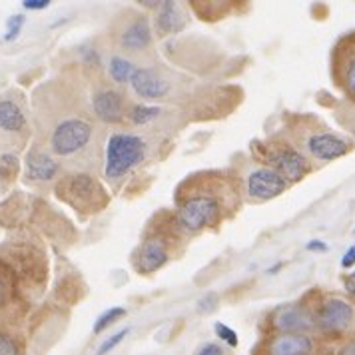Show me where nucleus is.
Segmentation results:
<instances>
[{
  "label": "nucleus",
  "instance_id": "obj_1",
  "mask_svg": "<svg viewBox=\"0 0 355 355\" xmlns=\"http://www.w3.org/2000/svg\"><path fill=\"white\" fill-rule=\"evenodd\" d=\"M148 146L144 138L130 132H116L108 138L106 144V166L104 174L114 182L130 174L136 166H140L146 160Z\"/></svg>",
  "mask_w": 355,
  "mask_h": 355
},
{
  "label": "nucleus",
  "instance_id": "obj_2",
  "mask_svg": "<svg viewBox=\"0 0 355 355\" xmlns=\"http://www.w3.org/2000/svg\"><path fill=\"white\" fill-rule=\"evenodd\" d=\"M224 216L222 198L210 190H198L186 196L178 206V224L190 234L214 227Z\"/></svg>",
  "mask_w": 355,
  "mask_h": 355
},
{
  "label": "nucleus",
  "instance_id": "obj_3",
  "mask_svg": "<svg viewBox=\"0 0 355 355\" xmlns=\"http://www.w3.org/2000/svg\"><path fill=\"white\" fill-rule=\"evenodd\" d=\"M94 136V124L84 116H64L50 130L49 144L54 156L74 158L84 152Z\"/></svg>",
  "mask_w": 355,
  "mask_h": 355
},
{
  "label": "nucleus",
  "instance_id": "obj_4",
  "mask_svg": "<svg viewBox=\"0 0 355 355\" xmlns=\"http://www.w3.org/2000/svg\"><path fill=\"white\" fill-rule=\"evenodd\" d=\"M318 329L329 336H343L355 327V306L339 295H327L313 309Z\"/></svg>",
  "mask_w": 355,
  "mask_h": 355
},
{
  "label": "nucleus",
  "instance_id": "obj_5",
  "mask_svg": "<svg viewBox=\"0 0 355 355\" xmlns=\"http://www.w3.org/2000/svg\"><path fill=\"white\" fill-rule=\"evenodd\" d=\"M302 152H307L309 158L318 162H334L349 154L352 142L336 132H329L325 128H307L300 136Z\"/></svg>",
  "mask_w": 355,
  "mask_h": 355
},
{
  "label": "nucleus",
  "instance_id": "obj_6",
  "mask_svg": "<svg viewBox=\"0 0 355 355\" xmlns=\"http://www.w3.org/2000/svg\"><path fill=\"white\" fill-rule=\"evenodd\" d=\"M266 160L270 164V168H274L275 172L282 174L290 184L304 180L311 170V164L306 154L288 142H274L268 146Z\"/></svg>",
  "mask_w": 355,
  "mask_h": 355
},
{
  "label": "nucleus",
  "instance_id": "obj_7",
  "mask_svg": "<svg viewBox=\"0 0 355 355\" xmlns=\"http://www.w3.org/2000/svg\"><path fill=\"white\" fill-rule=\"evenodd\" d=\"M331 76L339 90L355 104V33L338 40L331 54Z\"/></svg>",
  "mask_w": 355,
  "mask_h": 355
},
{
  "label": "nucleus",
  "instance_id": "obj_8",
  "mask_svg": "<svg viewBox=\"0 0 355 355\" xmlns=\"http://www.w3.org/2000/svg\"><path fill=\"white\" fill-rule=\"evenodd\" d=\"M56 194L64 198V202H70L78 208L86 206H96L98 200H104L102 188L98 182L88 174H74V176L64 178L60 186L56 188Z\"/></svg>",
  "mask_w": 355,
  "mask_h": 355
},
{
  "label": "nucleus",
  "instance_id": "obj_9",
  "mask_svg": "<svg viewBox=\"0 0 355 355\" xmlns=\"http://www.w3.org/2000/svg\"><path fill=\"white\" fill-rule=\"evenodd\" d=\"M290 182L282 174H277L274 168L266 166V168H256L250 172V176L245 178V192L250 200L256 202H268L274 200L277 196H282L288 190Z\"/></svg>",
  "mask_w": 355,
  "mask_h": 355
},
{
  "label": "nucleus",
  "instance_id": "obj_10",
  "mask_svg": "<svg viewBox=\"0 0 355 355\" xmlns=\"http://www.w3.org/2000/svg\"><path fill=\"white\" fill-rule=\"evenodd\" d=\"M274 329L277 334H311L318 329L313 309L306 304H290L277 309L274 315Z\"/></svg>",
  "mask_w": 355,
  "mask_h": 355
},
{
  "label": "nucleus",
  "instance_id": "obj_11",
  "mask_svg": "<svg viewBox=\"0 0 355 355\" xmlns=\"http://www.w3.org/2000/svg\"><path fill=\"white\" fill-rule=\"evenodd\" d=\"M318 339L311 334H275L266 343V355H315Z\"/></svg>",
  "mask_w": 355,
  "mask_h": 355
},
{
  "label": "nucleus",
  "instance_id": "obj_12",
  "mask_svg": "<svg viewBox=\"0 0 355 355\" xmlns=\"http://www.w3.org/2000/svg\"><path fill=\"white\" fill-rule=\"evenodd\" d=\"M92 108L98 120L106 124H120L126 118V100L120 90L104 88L92 96Z\"/></svg>",
  "mask_w": 355,
  "mask_h": 355
},
{
  "label": "nucleus",
  "instance_id": "obj_13",
  "mask_svg": "<svg viewBox=\"0 0 355 355\" xmlns=\"http://www.w3.org/2000/svg\"><path fill=\"white\" fill-rule=\"evenodd\" d=\"M132 90L144 100H162L168 96L170 84L154 68H136L130 78Z\"/></svg>",
  "mask_w": 355,
  "mask_h": 355
},
{
  "label": "nucleus",
  "instance_id": "obj_14",
  "mask_svg": "<svg viewBox=\"0 0 355 355\" xmlns=\"http://www.w3.org/2000/svg\"><path fill=\"white\" fill-rule=\"evenodd\" d=\"M170 259V248L162 238L146 240L136 254V268L140 274H154Z\"/></svg>",
  "mask_w": 355,
  "mask_h": 355
},
{
  "label": "nucleus",
  "instance_id": "obj_15",
  "mask_svg": "<svg viewBox=\"0 0 355 355\" xmlns=\"http://www.w3.org/2000/svg\"><path fill=\"white\" fill-rule=\"evenodd\" d=\"M58 172L60 164L46 150L33 148L26 154V178L31 182H50L58 176Z\"/></svg>",
  "mask_w": 355,
  "mask_h": 355
},
{
  "label": "nucleus",
  "instance_id": "obj_16",
  "mask_svg": "<svg viewBox=\"0 0 355 355\" xmlns=\"http://www.w3.org/2000/svg\"><path fill=\"white\" fill-rule=\"evenodd\" d=\"M152 42V31H150V22L146 18H134L130 24L124 26V31L120 34V46L130 52H140L146 46H150Z\"/></svg>",
  "mask_w": 355,
  "mask_h": 355
},
{
  "label": "nucleus",
  "instance_id": "obj_17",
  "mask_svg": "<svg viewBox=\"0 0 355 355\" xmlns=\"http://www.w3.org/2000/svg\"><path fill=\"white\" fill-rule=\"evenodd\" d=\"M26 130V116L12 100H0V134H22Z\"/></svg>",
  "mask_w": 355,
  "mask_h": 355
},
{
  "label": "nucleus",
  "instance_id": "obj_18",
  "mask_svg": "<svg viewBox=\"0 0 355 355\" xmlns=\"http://www.w3.org/2000/svg\"><path fill=\"white\" fill-rule=\"evenodd\" d=\"M182 15L178 8L176 2H162L160 10L156 15V31L160 36H166L170 33H176L178 28H182Z\"/></svg>",
  "mask_w": 355,
  "mask_h": 355
},
{
  "label": "nucleus",
  "instance_id": "obj_19",
  "mask_svg": "<svg viewBox=\"0 0 355 355\" xmlns=\"http://www.w3.org/2000/svg\"><path fill=\"white\" fill-rule=\"evenodd\" d=\"M136 66L130 62L128 58L124 56H112L110 58V64H108V74L116 84H126L132 78Z\"/></svg>",
  "mask_w": 355,
  "mask_h": 355
},
{
  "label": "nucleus",
  "instance_id": "obj_20",
  "mask_svg": "<svg viewBox=\"0 0 355 355\" xmlns=\"http://www.w3.org/2000/svg\"><path fill=\"white\" fill-rule=\"evenodd\" d=\"M160 114L162 108H158V106H152V104H136V106L130 108L128 118L134 126H144V124H150L152 120H156Z\"/></svg>",
  "mask_w": 355,
  "mask_h": 355
},
{
  "label": "nucleus",
  "instance_id": "obj_21",
  "mask_svg": "<svg viewBox=\"0 0 355 355\" xmlns=\"http://www.w3.org/2000/svg\"><path fill=\"white\" fill-rule=\"evenodd\" d=\"M124 315H126V307H122V306L110 307V309H106V311H102V313L98 315V320L94 322L92 331L98 336V334H102L104 329H108L110 325H114L116 322H120Z\"/></svg>",
  "mask_w": 355,
  "mask_h": 355
},
{
  "label": "nucleus",
  "instance_id": "obj_22",
  "mask_svg": "<svg viewBox=\"0 0 355 355\" xmlns=\"http://www.w3.org/2000/svg\"><path fill=\"white\" fill-rule=\"evenodd\" d=\"M18 172V158L15 152H2L0 154V178L12 180Z\"/></svg>",
  "mask_w": 355,
  "mask_h": 355
},
{
  "label": "nucleus",
  "instance_id": "obj_23",
  "mask_svg": "<svg viewBox=\"0 0 355 355\" xmlns=\"http://www.w3.org/2000/svg\"><path fill=\"white\" fill-rule=\"evenodd\" d=\"M130 334V327H124V329H120V331H114L110 338L106 339L104 343H100L98 345V352L96 355H108L112 349H116L124 339H126V336Z\"/></svg>",
  "mask_w": 355,
  "mask_h": 355
},
{
  "label": "nucleus",
  "instance_id": "obj_24",
  "mask_svg": "<svg viewBox=\"0 0 355 355\" xmlns=\"http://www.w3.org/2000/svg\"><path fill=\"white\" fill-rule=\"evenodd\" d=\"M22 26H24V17L22 15H12V17L8 18V22H6V31H4L2 40L4 42H15L20 36V33H22Z\"/></svg>",
  "mask_w": 355,
  "mask_h": 355
},
{
  "label": "nucleus",
  "instance_id": "obj_25",
  "mask_svg": "<svg viewBox=\"0 0 355 355\" xmlns=\"http://www.w3.org/2000/svg\"><path fill=\"white\" fill-rule=\"evenodd\" d=\"M0 355H22L20 343L8 331L0 329Z\"/></svg>",
  "mask_w": 355,
  "mask_h": 355
},
{
  "label": "nucleus",
  "instance_id": "obj_26",
  "mask_svg": "<svg viewBox=\"0 0 355 355\" xmlns=\"http://www.w3.org/2000/svg\"><path fill=\"white\" fill-rule=\"evenodd\" d=\"M214 331H216V336L220 338V341L227 343L230 347H238V334H236L232 327H227L226 323L218 322L214 325Z\"/></svg>",
  "mask_w": 355,
  "mask_h": 355
},
{
  "label": "nucleus",
  "instance_id": "obj_27",
  "mask_svg": "<svg viewBox=\"0 0 355 355\" xmlns=\"http://www.w3.org/2000/svg\"><path fill=\"white\" fill-rule=\"evenodd\" d=\"M12 297V279L0 270V307H4Z\"/></svg>",
  "mask_w": 355,
  "mask_h": 355
},
{
  "label": "nucleus",
  "instance_id": "obj_28",
  "mask_svg": "<svg viewBox=\"0 0 355 355\" xmlns=\"http://www.w3.org/2000/svg\"><path fill=\"white\" fill-rule=\"evenodd\" d=\"M339 122L355 136V106L354 108L349 106V108H345V112L339 114Z\"/></svg>",
  "mask_w": 355,
  "mask_h": 355
},
{
  "label": "nucleus",
  "instance_id": "obj_29",
  "mask_svg": "<svg viewBox=\"0 0 355 355\" xmlns=\"http://www.w3.org/2000/svg\"><path fill=\"white\" fill-rule=\"evenodd\" d=\"M196 355H224V349H222L220 343H206V345H202L198 349Z\"/></svg>",
  "mask_w": 355,
  "mask_h": 355
},
{
  "label": "nucleus",
  "instance_id": "obj_30",
  "mask_svg": "<svg viewBox=\"0 0 355 355\" xmlns=\"http://www.w3.org/2000/svg\"><path fill=\"white\" fill-rule=\"evenodd\" d=\"M22 6L26 10H42V8H49L50 0H24Z\"/></svg>",
  "mask_w": 355,
  "mask_h": 355
},
{
  "label": "nucleus",
  "instance_id": "obj_31",
  "mask_svg": "<svg viewBox=\"0 0 355 355\" xmlns=\"http://www.w3.org/2000/svg\"><path fill=\"white\" fill-rule=\"evenodd\" d=\"M355 266V245H352L345 254H343V258H341V268L343 270H349V268H354Z\"/></svg>",
  "mask_w": 355,
  "mask_h": 355
},
{
  "label": "nucleus",
  "instance_id": "obj_32",
  "mask_svg": "<svg viewBox=\"0 0 355 355\" xmlns=\"http://www.w3.org/2000/svg\"><path fill=\"white\" fill-rule=\"evenodd\" d=\"M343 288H345V291L355 300V272L343 277Z\"/></svg>",
  "mask_w": 355,
  "mask_h": 355
},
{
  "label": "nucleus",
  "instance_id": "obj_33",
  "mask_svg": "<svg viewBox=\"0 0 355 355\" xmlns=\"http://www.w3.org/2000/svg\"><path fill=\"white\" fill-rule=\"evenodd\" d=\"M338 355H355V339L347 341V343L339 349Z\"/></svg>",
  "mask_w": 355,
  "mask_h": 355
},
{
  "label": "nucleus",
  "instance_id": "obj_34",
  "mask_svg": "<svg viewBox=\"0 0 355 355\" xmlns=\"http://www.w3.org/2000/svg\"><path fill=\"white\" fill-rule=\"evenodd\" d=\"M325 248H327V245L323 242H318V240L307 243V250H311V252H325Z\"/></svg>",
  "mask_w": 355,
  "mask_h": 355
}]
</instances>
